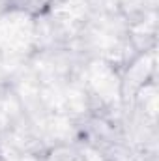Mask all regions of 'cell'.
Returning a JSON list of instances; mask_svg holds the SVG:
<instances>
[{
  "label": "cell",
  "mask_w": 159,
  "mask_h": 161,
  "mask_svg": "<svg viewBox=\"0 0 159 161\" xmlns=\"http://www.w3.org/2000/svg\"><path fill=\"white\" fill-rule=\"evenodd\" d=\"M58 0H4V11L23 15L30 21H38L47 17Z\"/></svg>",
  "instance_id": "6da1fadb"
},
{
  "label": "cell",
  "mask_w": 159,
  "mask_h": 161,
  "mask_svg": "<svg viewBox=\"0 0 159 161\" xmlns=\"http://www.w3.org/2000/svg\"><path fill=\"white\" fill-rule=\"evenodd\" d=\"M0 161H9V158H6V156H4V154L0 152Z\"/></svg>",
  "instance_id": "7a4b0ae2"
}]
</instances>
